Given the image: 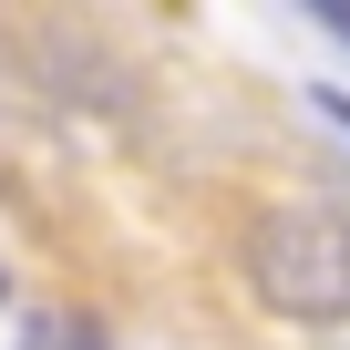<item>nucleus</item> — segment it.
Segmentation results:
<instances>
[{
    "label": "nucleus",
    "mask_w": 350,
    "mask_h": 350,
    "mask_svg": "<svg viewBox=\"0 0 350 350\" xmlns=\"http://www.w3.org/2000/svg\"><path fill=\"white\" fill-rule=\"evenodd\" d=\"M247 278H258L268 309L340 329V319H350V227H340L329 206H278V217H258V237H247Z\"/></svg>",
    "instance_id": "f257e3e1"
},
{
    "label": "nucleus",
    "mask_w": 350,
    "mask_h": 350,
    "mask_svg": "<svg viewBox=\"0 0 350 350\" xmlns=\"http://www.w3.org/2000/svg\"><path fill=\"white\" fill-rule=\"evenodd\" d=\"M319 113H329V124H350V93H319Z\"/></svg>",
    "instance_id": "f03ea898"
},
{
    "label": "nucleus",
    "mask_w": 350,
    "mask_h": 350,
    "mask_svg": "<svg viewBox=\"0 0 350 350\" xmlns=\"http://www.w3.org/2000/svg\"><path fill=\"white\" fill-rule=\"evenodd\" d=\"M319 21H329V31H340V42H350V11H319Z\"/></svg>",
    "instance_id": "7ed1b4c3"
}]
</instances>
